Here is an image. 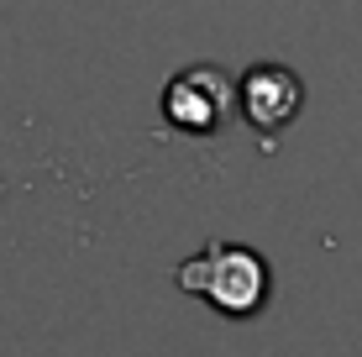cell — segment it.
Masks as SVG:
<instances>
[{"label": "cell", "mask_w": 362, "mask_h": 357, "mask_svg": "<svg viewBox=\"0 0 362 357\" xmlns=\"http://www.w3.org/2000/svg\"><path fill=\"white\" fill-rule=\"evenodd\" d=\"M173 284L194 300H205L210 310L231 315V321H252L268 305L273 274H268V257L247 242H210V247H199L194 257H184L173 268Z\"/></svg>", "instance_id": "6da1fadb"}, {"label": "cell", "mask_w": 362, "mask_h": 357, "mask_svg": "<svg viewBox=\"0 0 362 357\" xmlns=\"http://www.w3.org/2000/svg\"><path fill=\"white\" fill-rule=\"evenodd\" d=\"M163 121L184 137H221L236 121V79L221 64H189L163 90Z\"/></svg>", "instance_id": "7a4b0ae2"}, {"label": "cell", "mask_w": 362, "mask_h": 357, "mask_svg": "<svg viewBox=\"0 0 362 357\" xmlns=\"http://www.w3.org/2000/svg\"><path fill=\"white\" fill-rule=\"evenodd\" d=\"M299 110H305V79L289 64H257L236 79V116L263 137L294 127Z\"/></svg>", "instance_id": "3957f363"}]
</instances>
